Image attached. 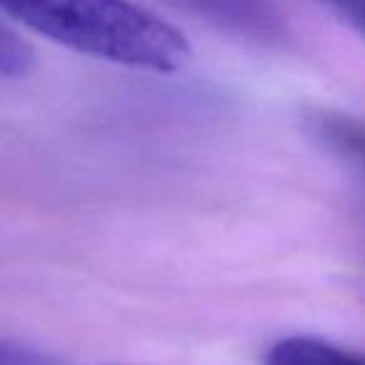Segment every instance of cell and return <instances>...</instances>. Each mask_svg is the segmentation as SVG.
<instances>
[{
  "instance_id": "cell-1",
  "label": "cell",
  "mask_w": 365,
  "mask_h": 365,
  "mask_svg": "<svg viewBox=\"0 0 365 365\" xmlns=\"http://www.w3.org/2000/svg\"><path fill=\"white\" fill-rule=\"evenodd\" d=\"M6 16L83 56L150 73L190 61L180 28L133 0H0Z\"/></svg>"
},
{
  "instance_id": "cell-2",
  "label": "cell",
  "mask_w": 365,
  "mask_h": 365,
  "mask_svg": "<svg viewBox=\"0 0 365 365\" xmlns=\"http://www.w3.org/2000/svg\"><path fill=\"white\" fill-rule=\"evenodd\" d=\"M263 365H365V353L318 335H288L270 345Z\"/></svg>"
},
{
  "instance_id": "cell-5",
  "label": "cell",
  "mask_w": 365,
  "mask_h": 365,
  "mask_svg": "<svg viewBox=\"0 0 365 365\" xmlns=\"http://www.w3.org/2000/svg\"><path fill=\"white\" fill-rule=\"evenodd\" d=\"M318 3L355 33L365 36V0H318Z\"/></svg>"
},
{
  "instance_id": "cell-3",
  "label": "cell",
  "mask_w": 365,
  "mask_h": 365,
  "mask_svg": "<svg viewBox=\"0 0 365 365\" xmlns=\"http://www.w3.org/2000/svg\"><path fill=\"white\" fill-rule=\"evenodd\" d=\"M310 128L318 138L365 175V120L335 110L315 113Z\"/></svg>"
},
{
  "instance_id": "cell-4",
  "label": "cell",
  "mask_w": 365,
  "mask_h": 365,
  "mask_svg": "<svg viewBox=\"0 0 365 365\" xmlns=\"http://www.w3.org/2000/svg\"><path fill=\"white\" fill-rule=\"evenodd\" d=\"M33 68V51L21 36L3 28L0 38V73L3 78H23Z\"/></svg>"
}]
</instances>
